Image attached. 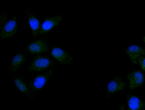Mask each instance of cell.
<instances>
[{
    "label": "cell",
    "instance_id": "cell-12",
    "mask_svg": "<svg viewBox=\"0 0 145 110\" xmlns=\"http://www.w3.org/2000/svg\"><path fill=\"white\" fill-rule=\"evenodd\" d=\"M127 52L132 62L134 64H138L137 60L140 57L145 55V51L141 47L133 45L128 47Z\"/></svg>",
    "mask_w": 145,
    "mask_h": 110
},
{
    "label": "cell",
    "instance_id": "cell-6",
    "mask_svg": "<svg viewBox=\"0 0 145 110\" xmlns=\"http://www.w3.org/2000/svg\"><path fill=\"white\" fill-rule=\"evenodd\" d=\"M52 56L63 64H71L73 60L71 56L65 51L57 47H54L51 51Z\"/></svg>",
    "mask_w": 145,
    "mask_h": 110
},
{
    "label": "cell",
    "instance_id": "cell-7",
    "mask_svg": "<svg viewBox=\"0 0 145 110\" xmlns=\"http://www.w3.org/2000/svg\"><path fill=\"white\" fill-rule=\"evenodd\" d=\"M127 78L129 82L130 88L132 90L141 86L144 81L143 75L138 70L134 71L129 74Z\"/></svg>",
    "mask_w": 145,
    "mask_h": 110
},
{
    "label": "cell",
    "instance_id": "cell-5",
    "mask_svg": "<svg viewBox=\"0 0 145 110\" xmlns=\"http://www.w3.org/2000/svg\"><path fill=\"white\" fill-rule=\"evenodd\" d=\"M60 15L45 17L41 25L39 34L42 35L49 32L56 26L61 21Z\"/></svg>",
    "mask_w": 145,
    "mask_h": 110
},
{
    "label": "cell",
    "instance_id": "cell-10",
    "mask_svg": "<svg viewBox=\"0 0 145 110\" xmlns=\"http://www.w3.org/2000/svg\"><path fill=\"white\" fill-rule=\"evenodd\" d=\"M127 100L129 110H145V101L138 97L129 94Z\"/></svg>",
    "mask_w": 145,
    "mask_h": 110
},
{
    "label": "cell",
    "instance_id": "cell-4",
    "mask_svg": "<svg viewBox=\"0 0 145 110\" xmlns=\"http://www.w3.org/2000/svg\"><path fill=\"white\" fill-rule=\"evenodd\" d=\"M26 49L29 52L32 54H41L49 50V44L48 41L45 39H38L29 43Z\"/></svg>",
    "mask_w": 145,
    "mask_h": 110
},
{
    "label": "cell",
    "instance_id": "cell-8",
    "mask_svg": "<svg viewBox=\"0 0 145 110\" xmlns=\"http://www.w3.org/2000/svg\"><path fill=\"white\" fill-rule=\"evenodd\" d=\"M25 13L31 28L33 36L36 37L39 34L41 25L38 19L27 8H25Z\"/></svg>",
    "mask_w": 145,
    "mask_h": 110
},
{
    "label": "cell",
    "instance_id": "cell-1",
    "mask_svg": "<svg viewBox=\"0 0 145 110\" xmlns=\"http://www.w3.org/2000/svg\"><path fill=\"white\" fill-rule=\"evenodd\" d=\"M54 72L53 69H50L34 78L29 86L33 95L36 94L42 89L53 75Z\"/></svg>",
    "mask_w": 145,
    "mask_h": 110
},
{
    "label": "cell",
    "instance_id": "cell-17",
    "mask_svg": "<svg viewBox=\"0 0 145 110\" xmlns=\"http://www.w3.org/2000/svg\"><path fill=\"white\" fill-rule=\"evenodd\" d=\"M143 40L145 43V35L143 37Z\"/></svg>",
    "mask_w": 145,
    "mask_h": 110
},
{
    "label": "cell",
    "instance_id": "cell-16",
    "mask_svg": "<svg viewBox=\"0 0 145 110\" xmlns=\"http://www.w3.org/2000/svg\"><path fill=\"white\" fill-rule=\"evenodd\" d=\"M118 110H126L124 106L123 105H121L119 107Z\"/></svg>",
    "mask_w": 145,
    "mask_h": 110
},
{
    "label": "cell",
    "instance_id": "cell-3",
    "mask_svg": "<svg viewBox=\"0 0 145 110\" xmlns=\"http://www.w3.org/2000/svg\"><path fill=\"white\" fill-rule=\"evenodd\" d=\"M18 28L17 19L15 16H12L0 28L1 38L5 39L14 36Z\"/></svg>",
    "mask_w": 145,
    "mask_h": 110
},
{
    "label": "cell",
    "instance_id": "cell-15",
    "mask_svg": "<svg viewBox=\"0 0 145 110\" xmlns=\"http://www.w3.org/2000/svg\"><path fill=\"white\" fill-rule=\"evenodd\" d=\"M137 61L142 69L145 71V57L141 56L137 59Z\"/></svg>",
    "mask_w": 145,
    "mask_h": 110
},
{
    "label": "cell",
    "instance_id": "cell-14",
    "mask_svg": "<svg viewBox=\"0 0 145 110\" xmlns=\"http://www.w3.org/2000/svg\"><path fill=\"white\" fill-rule=\"evenodd\" d=\"M8 15L5 13L2 12L1 13L0 28H1L8 20Z\"/></svg>",
    "mask_w": 145,
    "mask_h": 110
},
{
    "label": "cell",
    "instance_id": "cell-13",
    "mask_svg": "<svg viewBox=\"0 0 145 110\" xmlns=\"http://www.w3.org/2000/svg\"><path fill=\"white\" fill-rule=\"evenodd\" d=\"M13 81L16 87L21 93L31 99H33V95L25 82L18 77L13 78Z\"/></svg>",
    "mask_w": 145,
    "mask_h": 110
},
{
    "label": "cell",
    "instance_id": "cell-2",
    "mask_svg": "<svg viewBox=\"0 0 145 110\" xmlns=\"http://www.w3.org/2000/svg\"><path fill=\"white\" fill-rule=\"evenodd\" d=\"M54 64V61L50 58L43 56H38L32 60L27 70L29 72L41 71L52 66Z\"/></svg>",
    "mask_w": 145,
    "mask_h": 110
},
{
    "label": "cell",
    "instance_id": "cell-11",
    "mask_svg": "<svg viewBox=\"0 0 145 110\" xmlns=\"http://www.w3.org/2000/svg\"><path fill=\"white\" fill-rule=\"evenodd\" d=\"M26 60L25 55L22 53L16 54L13 58L8 69L9 74H11L18 70L25 62Z\"/></svg>",
    "mask_w": 145,
    "mask_h": 110
},
{
    "label": "cell",
    "instance_id": "cell-9",
    "mask_svg": "<svg viewBox=\"0 0 145 110\" xmlns=\"http://www.w3.org/2000/svg\"><path fill=\"white\" fill-rule=\"evenodd\" d=\"M126 84L120 77H116L111 81L107 87V95L110 96L115 92L124 89Z\"/></svg>",
    "mask_w": 145,
    "mask_h": 110
}]
</instances>
